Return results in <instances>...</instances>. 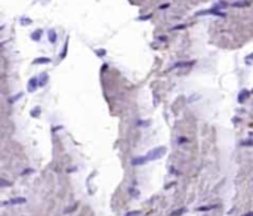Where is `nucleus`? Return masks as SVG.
Wrapping results in <instances>:
<instances>
[{
	"label": "nucleus",
	"instance_id": "obj_7",
	"mask_svg": "<svg viewBox=\"0 0 253 216\" xmlns=\"http://www.w3.org/2000/svg\"><path fill=\"white\" fill-rule=\"evenodd\" d=\"M247 5H249L247 2H235V3H232V6H235V8H237V6L241 8V6H247Z\"/></svg>",
	"mask_w": 253,
	"mask_h": 216
},
{
	"label": "nucleus",
	"instance_id": "obj_2",
	"mask_svg": "<svg viewBox=\"0 0 253 216\" xmlns=\"http://www.w3.org/2000/svg\"><path fill=\"white\" fill-rule=\"evenodd\" d=\"M22 203H25V198L18 197V198H12V200H9L6 204H22Z\"/></svg>",
	"mask_w": 253,
	"mask_h": 216
},
{
	"label": "nucleus",
	"instance_id": "obj_8",
	"mask_svg": "<svg viewBox=\"0 0 253 216\" xmlns=\"http://www.w3.org/2000/svg\"><path fill=\"white\" fill-rule=\"evenodd\" d=\"M126 216H141V212H139V210H135V212H129V213H126Z\"/></svg>",
	"mask_w": 253,
	"mask_h": 216
},
{
	"label": "nucleus",
	"instance_id": "obj_6",
	"mask_svg": "<svg viewBox=\"0 0 253 216\" xmlns=\"http://www.w3.org/2000/svg\"><path fill=\"white\" fill-rule=\"evenodd\" d=\"M247 93H249L247 91H243L241 93H240V98H238V101H240V102H243V101H244V98L247 96Z\"/></svg>",
	"mask_w": 253,
	"mask_h": 216
},
{
	"label": "nucleus",
	"instance_id": "obj_5",
	"mask_svg": "<svg viewBox=\"0 0 253 216\" xmlns=\"http://www.w3.org/2000/svg\"><path fill=\"white\" fill-rule=\"evenodd\" d=\"M49 39H50V43H55L56 42V34L53 30H49Z\"/></svg>",
	"mask_w": 253,
	"mask_h": 216
},
{
	"label": "nucleus",
	"instance_id": "obj_12",
	"mask_svg": "<svg viewBox=\"0 0 253 216\" xmlns=\"http://www.w3.org/2000/svg\"><path fill=\"white\" fill-rule=\"evenodd\" d=\"M241 144H243V145H253V141H249V139H246V141H243Z\"/></svg>",
	"mask_w": 253,
	"mask_h": 216
},
{
	"label": "nucleus",
	"instance_id": "obj_4",
	"mask_svg": "<svg viewBox=\"0 0 253 216\" xmlns=\"http://www.w3.org/2000/svg\"><path fill=\"white\" fill-rule=\"evenodd\" d=\"M50 59L49 58H37L34 59V64H49Z\"/></svg>",
	"mask_w": 253,
	"mask_h": 216
},
{
	"label": "nucleus",
	"instance_id": "obj_1",
	"mask_svg": "<svg viewBox=\"0 0 253 216\" xmlns=\"http://www.w3.org/2000/svg\"><path fill=\"white\" fill-rule=\"evenodd\" d=\"M166 152V148L164 147H157L154 149H151L149 152H147L145 156H141V157H135L132 160L133 166H139V164H145L148 161H153V160H157L160 157H163V154Z\"/></svg>",
	"mask_w": 253,
	"mask_h": 216
},
{
	"label": "nucleus",
	"instance_id": "obj_11",
	"mask_svg": "<svg viewBox=\"0 0 253 216\" xmlns=\"http://www.w3.org/2000/svg\"><path fill=\"white\" fill-rule=\"evenodd\" d=\"M210 209H213V206H206V207H198L197 210H198V212H204V210H210Z\"/></svg>",
	"mask_w": 253,
	"mask_h": 216
},
{
	"label": "nucleus",
	"instance_id": "obj_14",
	"mask_svg": "<svg viewBox=\"0 0 253 216\" xmlns=\"http://www.w3.org/2000/svg\"><path fill=\"white\" fill-rule=\"evenodd\" d=\"M246 216H247V215H246Z\"/></svg>",
	"mask_w": 253,
	"mask_h": 216
},
{
	"label": "nucleus",
	"instance_id": "obj_3",
	"mask_svg": "<svg viewBox=\"0 0 253 216\" xmlns=\"http://www.w3.org/2000/svg\"><path fill=\"white\" fill-rule=\"evenodd\" d=\"M37 83H39V82H37V79H36V77H33V79L28 82V91H30V92H33L34 89L37 87Z\"/></svg>",
	"mask_w": 253,
	"mask_h": 216
},
{
	"label": "nucleus",
	"instance_id": "obj_13",
	"mask_svg": "<svg viewBox=\"0 0 253 216\" xmlns=\"http://www.w3.org/2000/svg\"><path fill=\"white\" fill-rule=\"evenodd\" d=\"M249 59H253V53H252V55H249V56H247V61H249Z\"/></svg>",
	"mask_w": 253,
	"mask_h": 216
},
{
	"label": "nucleus",
	"instance_id": "obj_10",
	"mask_svg": "<svg viewBox=\"0 0 253 216\" xmlns=\"http://www.w3.org/2000/svg\"><path fill=\"white\" fill-rule=\"evenodd\" d=\"M40 33H42V31H37V33H33V34H31V37H33V39H34V40H39V39H40Z\"/></svg>",
	"mask_w": 253,
	"mask_h": 216
},
{
	"label": "nucleus",
	"instance_id": "obj_9",
	"mask_svg": "<svg viewBox=\"0 0 253 216\" xmlns=\"http://www.w3.org/2000/svg\"><path fill=\"white\" fill-rule=\"evenodd\" d=\"M185 212V209H179V210H175V212H172V216H179V215H182Z\"/></svg>",
	"mask_w": 253,
	"mask_h": 216
}]
</instances>
